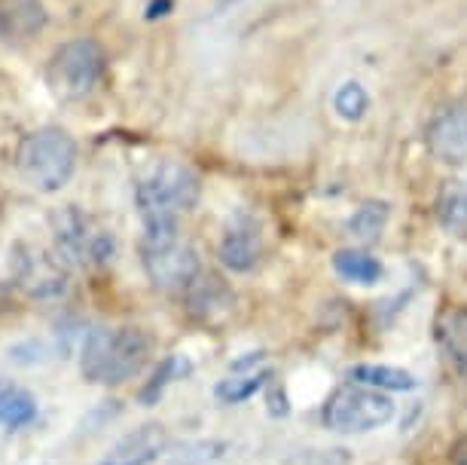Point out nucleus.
<instances>
[{
    "label": "nucleus",
    "instance_id": "nucleus-11",
    "mask_svg": "<svg viewBox=\"0 0 467 465\" xmlns=\"http://www.w3.org/2000/svg\"><path fill=\"white\" fill-rule=\"evenodd\" d=\"M169 444L162 426H144L138 432L126 435L99 465H150L156 462Z\"/></svg>",
    "mask_w": 467,
    "mask_h": 465
},
{
    "label": "nucleus",
    "instance_id": "nucleus-19",
    "mask_svg": "<svg viewBox=\"0 0 467 465\" xmlns=\"http://www.w3.org/2000/svg\"><path fill=\"white\" fill-rule=\"evenodd\" d=\"M388 215H391L388 212V203H376V199H369V203H364L355 215L348 217V233L355 236L358 242H376L385 230Z\"/></svg>",
    "mask_w": 467,
    "mask_h": 465
},
{
    "label": "nucleus",
    "instance_id": "nucleus-10",
    "mask_svg": "<svg viewBox=\"0 0 467 465\" xmlns=\"http://www.w3.org/2000/svg\"><path fill=\"white\" fill-rule=\"evenodd\" d=\"M16 276H19V285L31 297H58L67 288L65 267L58 263V258H52V254L40 248H28L22 254Z\"/></svg>",
    "mask_w": 467,
    "mask_h": 465
},
{
    "label": "nucleus",
    "instance_id": "nucleus-8",
    "mask_svg": "<svg viewBox=\"0 0 467 465\" xmlns=\"http://www.w3.org/2000/svg\"><path fill=\"white\" fill-rule=\"evenodd\" d=\"M425 144L434 160L446 165L467 163V99L443 104L425 129Z\"/></svg>",
    "mask_w": 467,
    "mask_h": 465
},
{
    "label": "nucleus",
    "instance_id": "nucleus-12",
    "mask_svg": "<svg viewBox=\"0 0 467 465\" xmlns=\"http://www.w3.org/2000/svg\"><path fill=\"white\" fill-rule=\"evenodd\" d=\"M47 6L43 0H0V37L28 40L47 28Z\"/></svg>",
    "mask_w": 467,
    "mask_h": 465
},
{
    "label": "nucleus",
    "instance_id": "nucleus-21",
    "mask_svg": "<svg viewBox=\"0 0 467 465\" xmlns=\"http://www.w3.org/2000/svg\"><path fill=\"white\" fill-rule=\"evenodd\" d=\"M272 376L269 367H263V371H251V374H233L229 380H220L217 383V398L226 401V405H239V401H248L251 395H257L266 380Z\"/></svg>",
    "mask_w": 467,
    "mask_h": 465
},
{
    "label": "nucleus",
    "instance_id": "nucleus-7",
    "mask_svg": "<svg viewBox=\"0 0 467 465\" xmlns=\"http://www.w3.org/2000/svg\"><path fill=\"white\" fill-rule=\"evenodd\" d=\"M140 263H144L150 282L156 288H187L202 273L196 248L190 242H183L178 233L144 236Z\"/></svg>",
    "mask_w": 467,
    "mask_h": 465
},
{
    "label": "nucleus",
    "instance_id": "nucleus-2",
    "mask_svg": "<svg viewBox=\"0 0 467 465\" xmlns=\"http://www.w3.org/2000/svg\"><path fill=\"white\" fill-rule=\"evenodd\" d=\"M150 340L138 328H92L83 340L80 371L89 383L119 386L147 365Z\"/></svg>",
    "mask_w": 467,
    "mask_h": 465
},
{
    "label": "nucleus",
    "instance_id": "nucleus-13",
    "mask_svg": "<svg viewBox=\"0 0 467 465\" xmlns=\"http://www.w3.org/2000/svg\"><path fill=\"white\" fill-rule=\"evenodd\" d=\"M187 294H190V310L196 312L202 322L223 319V315H229V310H233V294H229V288L220 282L214 273H199L187 285Z\"/></svg>",
    "mask_w": 467,
    "mask_h": 465
},
{
    "label": "nucleus",
    "instance_id": "nucleus-4",
    "mask_svg": "<svg viewBox=\"0 0 467 465\" xmlns=\"http://www.w3.org/2000/svg\"><path fill=\"white\" fill-rule=\"evenodd\" d=\"M108 74L104 47L92 37L61 43L49 61V83L65 99H86Z\"/></svg>",
    "mask_w": 467,
    "mask_h": 465
},
{
    "label": "nucleus",
    "instance_id": "nucleus-9",
    "mask_svg": "<svg viewBox=\"0 0 467 465\" xmlns=\"http://www.w3.org/2000/svg\"><path fill=\"white\" fill-rule=\"evenodd\" d=\"M263 254V233L260 224L248 212L229 217L223 239H220V260L233 273H251Z\"/></svg>",
    "mask_w": 467,
    "mask_h": 465
},
{
    "label": "nucleus",
    "instance_id": "nucleus-1",
    "mask_svg": "<svg viewBox=\"0 0 467 465\" xmlns=\"http://www.w3.org/2000/svg\"><path fill=\"white\" fill-rule=\"evenodd\" d=\"M199 174L183 163H156L147 174H140L135 199L144 217V236L178 233V215L199 203Z\"/></svg>",
    "mask_w": 467,
    "mask_h": 465
},
{
    "label": "nucleus",
    "instance_id": "nucleus-3",
    "mask_svg": "<svg viewBox=\"0 0 467 465\" xmlns=\"http://www.w3.org/2000/svg\"><path fill=\"white\" fill-rule=\"evenodd\" d=\"M77 169V142L65 129L47 126L31 132L19 147V172L43 193H56Z\"/></svg>",
    "mask_w": 467,
    "mask_h": 465
},
{
    "label": "nucleus",
    "instance_id": "nucleus-18",
    "mask_svg": "<svg viewBox=\"0 0 467 465\" xmlns=\"http://www.w3.org/2000/svg\"><path fill=\"white\" fill-rule=\"evenodd\" d=\"M37 419V398L28 389L10 386L0 392V426L6 428H22Z\"/></svg>",
    "mask_w": 467,
    "mask_h": 465
},
{
    "label": "nucleus",
    "instance_id": "nucleus-15",
    "mask_svg": "<svg viewBox=\"0 0 467 465\" xmlns=\"http://www.w3.org/2000/svg\"><path fill=\"white\" fill-rule=\"evenodd\" d=\"M333 269L339 279H346L351 285H376L382 279V263H379L369 251L360 248H342L333 258Z\"/></svg>",
    "mask_w": 467,
    "mask_h": 465
},
{
    "label": "nucleus",
    "instance_id": "nucleus-16",
    "mask_svg": "<svg viewBox=\"0 0 467 465\" xmlns=\"http://www.w3.org/2000/svg\"><path fill=\"white\" fill-rule=\"evenodd\" d=\"M351 383L369 386V389H398V392H410L416 389L419 380L410 371H400V367H388V365H358L348 371Z\"/></svg>",
    "mask_w": 467,
    "mask_h": 465
},
{
    "label": "nucleus",
    "instance_id": "nucleus-20",
    "mask_svg": "<svg viewBox=\"0 0 467 465\" xmlns=\"http://www.w3.org/2000/svg\"><path fill=\"white\" fill-rule=\"evenodd\" d=\"M190 371H192V365L183 355H165L162 365L150 376V383L140 389V401H144V405H156V398H162V392L169 389L174 380L187 376Z\"/></svg>",
    "mask_w": 467,
    "mask_h": 465
},
{
    "label": "nucleus",
    "instance_id": "nucleus-6",
    "mask_svg": "<svg viewBox=\"0 0 467 465\" xmlns=\"http://www.w3.org/2000/svg\"><path fill=\"white\" fill-rule=\"evenodd\" d=\"M394 417V401L379 389L346 383L324 405V426L333 432H373Z\"/></svg>",
    "mask_w": 467,
    "mask_h": 465
},
{
    "label": "nucleus",
    "instance_id": "nucleus-5",
    "mask_svg": "<svg viewBox=\"0 0 467 465\" xmlns=\"http://www.w3.org/2000/svg\"><path fill=\"white\" fill-rule=\"evenodd\" d=\"M52 230H56L58 258L77 263V267H104L117 254V239L108 227H101L77 208H65L52 217Z\"/></svg>",
    "mask_w": 467,
    "mask_h": 465
},
{
    "label": "nucleus",
    "instance_id": "nucleus-14",
    "mask_svg": "<svg viewBox=\"0 0 467 465\" xmlns=\"http://www.w3.org/2000/svg\"><path fill=\"white\" fill-rule=\"evenodd\" d=\"M437 340L449 355V362H455L458 371L467 374V306H452L437 319Z\"/></svg>",
    "mask_w": 467,
    "mask_h": 465
},
{
    "label": "nucleus",
    "instance_id": "nucleus-17",
    "mask_svg": "<svg viewBox=\"0 0 467 465\" xmlns=\"http://www.w3.org/2000/svg\"><path fill=\"white\" fill-rule=\"evenodd\" d=\"M437 217L449 233H467V184L449 181L437 199Z\"/></svg>",
    "mask_w": 467,
    "mask_h": 465
},
{
    "label": "nucleus",
    "instance_id": "nucleus-22",
    "mask_svg": "<svg viewBox=\"0 0 467 465\" xmlns=\"http://www.w3.org/2000/svg\"><path fill=\"white\" fill-rule=\"evenodd\" d=\"M333 108H337V113L342 120L358 122L369 111V95H367V90L360 83L348 80V83L339 86L337 95H333Z\"/></svg>",
    "mask_w": 467,
    "mask_h": 465
}]
</instances>
